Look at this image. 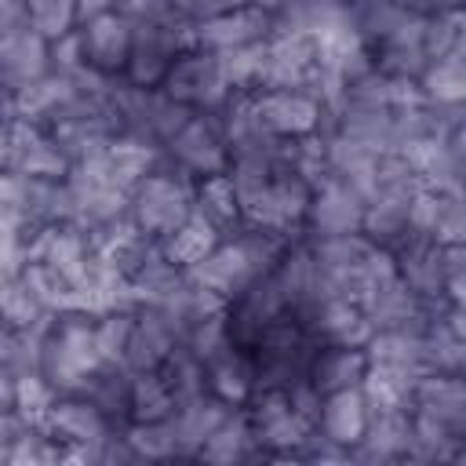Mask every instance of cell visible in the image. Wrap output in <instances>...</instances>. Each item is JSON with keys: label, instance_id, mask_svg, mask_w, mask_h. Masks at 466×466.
I'll return each instance as SVG.
<instances>
[{"label": "cell", "instance_id": "obj_1", "mask_svg": "<svg viewBox=\"0 0 466 466\" xmlns=\"http://www.w3.org/2000/svg\"><path fill=\"white\" fill-rule=\"evenodd\" d=\"M102 364L98 339H95V313H58L44 328L36 371L58 390L76 393L84 379Z\"/></svg>", "mask_w": 466, "mask_h": 466}, {"label": "cell", "instance_id": "obj_2", "mask_svg": "<svg viewBox=\"0 0 466 466\" xmlns=\"http://www.w3.org/2000/svg\"><path fill=\"white\" fill-rule=\"evenodd\" d=\"M193 182L197 178H189L167 157H160V164L149 175H142L127 193V215L138 226V233L164 240L193 211Z\"/></svg>", "mask_w": 466, "mask_h": 466}, {"label": "cell", "instance_id": "obj_3", "mask_svg": "<svg viewBox=\"0 0 466 466\" xmlns=\"http://www.w3.org/2000/svg\"><path fill=\"white\" fill-rule=\"evenodd\" d=\"M244 415H248V426H251V437L258 444V455L266 459H295L302 441L309 437V422L291 408L288 393L284 390H255L244 404Z\"/></svg>", "mask_w": 466, "mask_h": 466}, {"label": "cell", "instance_id": "obj_4", "mask_svg": "<svg viewBox=\"0 0 466 466\" xmlns=\"http://www.w3.org/2000/svg\"><path fill=\"white\" fill-rule=\"evenodd\" d=\"M164 157L186 171L189 178H208V175H222L229 167V146H226V131L218 113H204L197 109L167 142H164Z\"/></svg>", "mask_w": 466, "mask_h": 466}, {"label": "cell", "instance_id": "obj_5", "mask_svg": "<svg viewBox=\"0 0 466 466\" xmlns=\"http://www.w3.org/2000/svg\"><path fill=\"white\" fill-rule=\"evenodd\" d=\"M193 47V22L182 25H135L131 55L124 66V84L131 87H160L164 73L178 58V51Z\"/></svg>", "mask_w": 466, "mask_h": 466}, {"label": "cell", "instance_id": "obj_6", "mask_svg": "<svg viewBox=\"0 0 466 466\" xmlns=\"http://www.w3.org/2000/svg\"><path fill=\"white\" fill-rule=\"evenodd\" d=\"M258 87L306 91L317 98L320 87V51L309 33H273L266 40V66Z\"/></svg>", "mask_w": 466, "mask_h": 466}, {"label": "cell", "instance_id": "obj_7", "mask_svg": "<svg viewBox=\"0 0 466 466\" xmlns=\"http://www.w3.org/2000/svg\"><path fill=\"white\" fill-rule=\"evenodd\" d=\"M40 426L66 448V459L69 455L95 459V448L116 430L84 393H58L55 404L44 411Z\"/></svg>", "mask_w": 466, "mask_h": 466}, {"label": "cell", "instance_id": "obj_8", "mask_svg": "<svg viewBox=\"0 0 466 466\" xmlns=\"http://www.w3.org/2000/svg\"><path fill=\"white\" fill-rule=\"evenodd\" d=\"M160 91L189 109H218L233 91L226 87L222 73H218V62L211 51H200V47H186L178 51V58L171 62V69L164 73L160 80Z\"/></svg>", "mask_w": 466, "mask_h": 466}, {"label": "cell", "instance_id": "obj_9", "mask_svg": "<svg viewBox=\"0 0 466 466\" xmlns=\"http://www.w3.org/2000/svg\"><path fill=\"white\" fill-rule=\"evenodd\" d=\"M255 120L277 135V138H302L313 131H324V106L320 98L306 91H284V87H258L248 95Z\"/></svg>", "mask_w": 466, "mask_h": 466}, {"label": "cell", "instance_id": "obj_10", "mask_svg": "<svg viewBox=\"0 0 466 466\" xmlns=\"http://www.w3.org/2000/svg\"><path fill=\"white\" fill-rule=\"evenodd\" d=\"M182 320L160 306V302H142L135 309V320H131V335H127V346H124V364L131 371H149V368H160L164 357L182 342Z\"/></svg>", "mask_w": 466, "mask_h": 466}, {"label": "cell", "instance_id": "obj_11", "mask_svg": "<svg viewBox=\"0 0 466 466\" xmlns=\"http://www.w3.org/2000/svg\"><path fill=\"white\" fill-rule=\"evenodd\" d=\"M131 36H135V25L127 18H120L113 7L91 15L76 25L84 66L102 73V76H116V80L124 76V66L131 55Z\"/></svg>", "mask_w": 466, "mask_h": 466}, {"label": "cell", "instance_id": "obj_12", "mask_svg": "<svg viewBox=\"0 0 466 466\" xmlns=\"http://www.w3.org/2000/svg\"><path fill=\"white\" fill-rule=\"evenodd\" d=\"M360 218H364V197L346 186L342 178L324 175L313 186L306 218H302V233L306 237H339V233H360Z\"/></svg>", "mask_w": 466, "mask_h": 466}, {"label": "cell", "instance_id": "obj_13", "mask_svg": "<svg viewBox=\"0 0 466 466\" xmlns=\"http://www.w3.org/2000/svg\"><path fill=\"white\" fill-rule=\"evenodd\" d=\"M269 36H273V11L258 7V4L233 7V11L193 22V47L211 51V55H222V51L244 47V44H258Z\"/></svg>", "mask_w": 466, "mask_h": 466}, {"label": "cell", "instance_id": "obj_14", "mask_svg": "<svg viewBox=\"0 0 466 466\" xmlns=\"http://www.w3.org/2000/svg\"><path fill=\"white\" fill-rule=\"evenodd\" d=\"M291 313L306 324V331L320 346H364L371 335L364 309L342 295H324V299H317L302 309H291Z\"/></svg>", "mask_w": 466, "mask_h": 466}, {"label": "cell", "instance_id": "obj_15", "mask_svg": "<svg viewBox=\"0 0 466 466\" xmlns=\"http://www.w3.org/2000/svg\"><path fill=\"white\" fill-rule=\"evenodd\" d=\"M7 171L18 178H66L69 157L40 124L11 120V146H7Z\"/></svg>", "mask_w": 466, "mask_h": 466}, {"label": "cell", "instance_id": "obj_16", "mask_svg": "<svg viewBox=\"0 0 466 466\" xmlns=\"http://www.w3.org/2000/svg\"><path fill=\"white\" fill-rule=\"evenodd\" d=\"M47 69H51V44L33 25L0 36V98L29 87Z\"/></svg>", "mask_w": 466, "mask_h": 466}, {"label": "cell", "instance_id": "obj_17", "mask_svg": "<svg viewBox=\"0 0 466 466\" xmlns=\"http://www.w3.org/2000/svg\"><path fill=\"white\" fill-rule=\"evenodd\" d=\"M422 419H433L437 426H448L455 433H466V382L462 375L430 371L411 390V408Z\"/></svg>", "mask_w": 466, "mask_h": 466}, {"label": "cell", "instance_id": "obj_18", "mask_svg": "<svg viewBox=\"0 0 466 466\" xmlns=\"http://www.w3.org/2000/svg\"><path fill=\"white\" fill-rule=\"evenodd\" d=\"M408 229L437 244H462V197L419 186L408 200Z\"/></svg>", "mask_w": 466, "mask_h": 466}, {"label": "cell", "instance_id": "obj_19", "mask_svg": "<svg viewBox=\"0 0 466 466\" xmlns=\"http://www.w3.org/2000/svg\"><path fill=\"white\" fill-rule=\"evenodd\" d=\"M368 419H371V408H368L360 386H350V390L324 393L320 415H317V426H313V430H317L320 437H328L331 444H339V448L350 451V448L360 441Z\"/></svg>", "mask_w": 466, "mask_h": 466}, {"label": "cell", "instance_id": "obj_20", "mask_svg": "<svg viewBox=\"0 0 466 466\" xmlns=\"http://www.w3.org/2000/svg\"><path fill=\"white\" fill-rule=\"evenodd\" d=\"M233 411V404H226L222 397H215L211 390H200L197 397L175 404V411L167 415L175 426V441H178V459H197L200 444L208 441V433Z\"/></svg>", "mask_w": 466, "mask_h": 466}, {"label": "cell", "instance_id": "obj_21", "mask_svg": "<svg viewBox=\"0 0 466 466\" xmlns=\"http://www.w3.org/2000/svg\"><path fill=\"white\" fill-rule=\"evenodd\" d=\"M204 382L215 397H222L226 404L240 408L248 404V397L255 393V368H251V353L226 342L218 353H211L204 360Z\"/></svg>", "mask_w": 466, "mask_h": 466}, {"label": "cell", "instance_id": "obj_22", "mask_svg": "<svg viewBox=\"0 0 466 466\" xmlns=\"http://www.w3.org/2000/svg\"><path fill=\"white\" fill-rule=\"evenodd\" d=\"M411 422L408 411H371L360 441L350 448V459L357 462H397L408 451Z\"/></svg>", "mask_w": 466, "mask_h": 466}, {"label": "cell", "instance_id": "obj_23", "mask_svg": "<svg viewBox=\"0 0 466 466\" xmlns=\"http://www.w3.org/2000/svg\"><path fill=\"white\" fill-rule=\"evenodd\" d=\"M364 371H368V353H364V346H317L306 379H309L320 393H335V390L360 386Z\"/></svg>", "mask_w": 466, "mask_h": 466}, {"label": "cell", "instance_id": "obj_24", "mask_svg": "<svg viewBox=\"0 0 466 466\" xmlns=\"http://www.w3.org/2000/svg\"><path fill=\"white\" fill-rule=\"evenodd\" d=\"M419 91L430 106H462L466 95V51H444L437 58L426 62V69L419 73Z\"/></svg>", "mask_w": 466, "mask_h": 466}, {"label": "cell", "instance_id": "obj_25", "mask_svg": "<svg viewBox=\"0 0 466 466\" xmlns=\"http://www.w3.org/2000/svg\"><path fill=\"white\" fill-rule=\"evenodd\" d=\"M255 455H258V444H255V437H251L244 404L233 408V411L208 433V441H204L200 451H197V459H204V462H237V459H255Z\"/></svg>", "mask_w": 466, "mask_h": 466}, {"label": "cell", "instance_id": "obj_26", "mask_svg": "<svg viewBox=\"0 0 466 466\" xmlns=\"http://www.w3.org/2000/svg\"><path fill=\"white\" fill-rule=\"evenodd\" d=\"M218 240H222V233H218L200 211H189V215L160 240V251H164L167 262H175L178 269H186V266H193L197 258H204Z\"/></svg>", "mask_w": 466, "mask_h": 466}, {"label": "cell", "instance_id": "obj_27", "mask_svg": "<svg viewBox=\"0 0 466 466\" xmlns=\"http://www.w3.org/2000/svg\"><path fill=\"white\" fill-rule=\"evenodd\" d=\"M193 211H200L222 237L240 226V204H237V193L226 171L193 182Z\"/></svg>", "mask_w": 466, "mask_h": 466}, {"label": "cell", "instance_id": "obj_28", "mask_svg": "<svg viewBox=\"0 0 466 466\" xmlns=\"http://www.w3.org/2000/svg\"><path fill=\"white\" fill-rule=\"evenodd\" d=\"M51 313L36 302L29 284L18 273H0V328L7 331H29L47 324Z\"/></svg>", "mask_w": 466, "mask_h": 466}, {"label": "cell", "instance_id": "obj_29", "mask_svg": "<svg viewBox=\"0 0 466 466\" xmlns=\"http://www.w3.org/2000/svg\"><path fill=\"white\" fill-rule=\"evenodd\" d=\"M175 411V393L157 368L131 375V422H157Z\"/></svg>", "mask_w": 466, "mask_h": 466}, {"label": "cell", "instance_id": "obj_30", "mask_svg": "<svg viewBox=\"0 0 466 466\" xmlns=\"http://www.w3.org/2000/svg\"><path fill=\"white\" fill-rule=\"evenodd\" d=\"M215 62H218V73L229 91H258L262 66H266V40L222 51V55H215Z\"/></svg>", "mask_w": 466, "mask_h": 466}, {"label": "cell", "instance_id": "obj_31", "mask_svg": "<svg viewBox=\"0 0 466 466\" xmlns=\"http://www.w3.org/2000/svg\"><path fill=\"white\" fill-rule=\"evenodd\" d=\"M29 25L51 44L80 25V0H25Z\"/></svg>", "mask_w": 466, "mask_h": 466}, {"label": "cell", "instance_id": "obj_32", "mask_svg": "<svg viewBox=\"0 0 466 466\" xmlns=\"http://www.w3.org/2000/svg\"><path fill=\"white\" fill-rule=\"evenodd\" d=\"M124 437H127L135 459H178V441H175L171 419L127 422V426H124Z\"/></svg>", "mask_w": 466, "mask_h": 466}, {"label": "cell", "instance_id": "obj_33", "mask_svg": "<svg viewBox=\"0 0 466 466\" xmlns=\"http://www.w3.org/2000/svg\"><path fill=\"white\" fill-rule=\"evenodd\" d=\"M131 320H135V309H106V313H95V339H98L102 360H124Z\"/></svg>", "mask_w": 466, "mask_h": 466}, {"label": "cell", "instance_id": "obj_34", "mask_svg": "<svg viewBox=\"0 0 466 466\" xmlns=\"http://www.w3.org/2000/svg\"><path fill=\"white\" fill-rule=\"evenodd\" d=\"M113 11L131 25H182L189 22L171 0H113Z\"/></svg>", "mask_w": 466, "mask_h": 466}, {"label": "cell", "instance_id": "obj_35", "mask_svg": "<svg viewBox=\"0 0 466 466\" xmlns=\"http://www.w3.org/2000/svg\"><path fill=\"white\" fill-rule=\"evenodd\" d=\"M55 397H58V390L40 371H25V375L15 379V408L22 415H29L33 422L44 419V411L55 404Z\"/></svg>", "mask_w": 466, "mask_h": 466}, {"label": "cell", "instance_id": "obj_36", "mask_svg": "<svg viewBox=\"0 0 466 466\" xmlns=\"http://www.w3.org/2000/svg\"><path fill=\"white\" fill-rule=\"evenodd\" d=\"M189 22H200V18H211V15H222V11H233V7H248V4H258V7H277L280 0H171Z\"/></svg>", "mask_w": 466, "mask_h": 466}, {"label": "cell", "instance_id": "obj_37", "mask_svg": "<svg viewBox=\"0 0 466 466\" xmlns=\"http://www.w3.org/2000/svg\"><path fill=\"white\" fill-rule=\"evenodd\" d=\"M29 422H33V419L22 415L18 408H4V411H0V462H11L15 441L22 437V430H25Z\"/></svg>", "mask_w": 466, "mask_h": 466}, {"label": "cell", "instance_id": "obj_38", "mask_svg": "<svg viewBox=\"0 0 466 466\" xmlns=\"http://www.w3.org/2000/svg\"><path fill=\"white\" fill-rule=\"evenodd\" d=\"M29 25V15H25V0H0V36L4 33H15Z\"/></svg>", "mask_w": 466, "mask_h": 466}, {"label": "cell", "instance_id": "obj_39", "mask_svg": "<svg viewBox=\"0 0 466 466\" xmlns=\"http://www.w3.org/2000/svg\"><path fill=\"white\" fill-rule=\"evenodd\" d=\"M18 197H22V178L4 167V171H0V211L18 208Z\"/></svg>", "mask_w": 466, "mask_h": 466}, {"label": "cell", "instance_id": "obj_40", "mask_svg": "<svg viewBox=\"0 0 466 466\" xmlns=\"http://www.w3.org/2000/svg\"><path fill=\"white\" fill-rule=\"evenodd\" d=\"M4 408H15V379L0 368V411Z\"/></svg>", "mask_w": 466, "mask_h": 466}, {"label": "cell", "instance_id": "obj_41", "mask_svg": "<svg viewBox=\"0 0 466 466\" xmlns=\"http://www.w3.org/2000/svg\"><path fill=\"white\" fill-rule=\"evenodd\" d=\"M7 146H11V116L0 113V171L7 167Z\"/></svg>", "mask_w": 466, "mask_h": 466}]
</instances>
